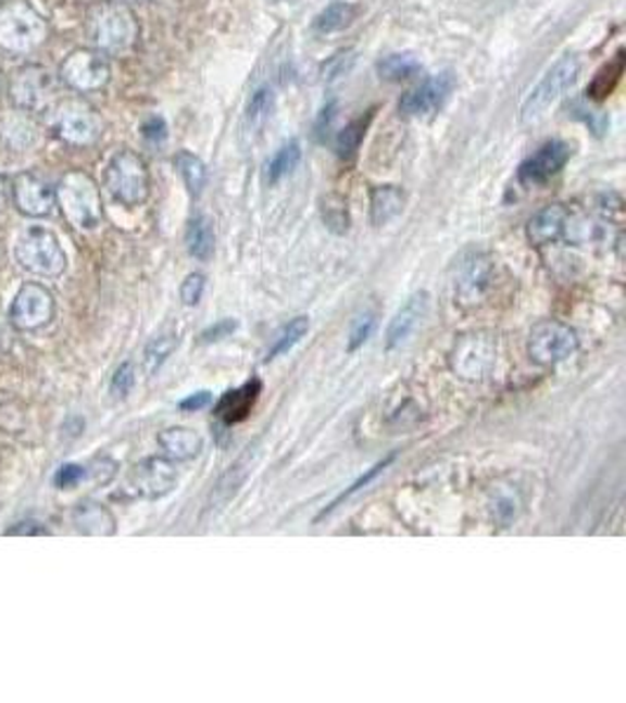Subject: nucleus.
<instances>
[{"mask_svg":"<svg viewBox=\"0 0 626 703\" xmlns=\"http://www.w3.org/2000/svg\"><path fill=\"white\" fill-rule=\"evenodd\" d=\"M275 109V92L271 85H263L259 87L256 92L251 95L249 99V106L245 113V131L247 134H256L265 127L267 120H271Z\"/></svg>","mask_w":626,"mask_h":703,"instance_id":"obj_29","label":"nucleus"},{"mask_svg":"<svg viewBox=\"0 0 626 703\" xmlns=\"http://www.w3.org/2000/svg\"><path fill=\"white\" fill-rule=\"evenodd\" d=\"M0 76H3V73H0ZM0 85H3V78H0Z\"/></svg>","mask_w":626,"mask_h":703,"instance_id":"obj_50","label":"nucleus"},{"mask_svg":"<svg viewBox=\"0 0 626 703\" xmlns=\"http://www.w3.org/2000/svg\"><path fill=\"white\" fill-rule=\"evenodd\" d=\"M568 216H571V212L563 204H549V206L540 209V212L528 221V228H526L530 244L547 247V244L559 242V239L565 237Z\"/></svg>","mask_w":626,"mask_h":703,"instance_id":"obj_20","label":"nucleus"},{"mask_svg":"<svg viewBox=\"0 0 626 703\" xmlns=\"http://www.w3.org/2000/svg\"><path fill=\"white\" fill-rule=\"evenodd\" d=\"M14 261L36 277H59L66 271V253L57 233L45 226H26L14 242Z\"/></svg>","mask_w":626,"mask_h":703,"instance_id":"obj_3","label":"nucleus"},{"mask_svg":"<svg viewBox=\"0 0 626 703\" xmlns=\"http://www.w3.org/2000/svg\"><path fill=\"white\" fill-rule=\"evenodd\" d=\"M73 528L89 537H111L115 535V516L109 506L95 500H83L73 506Z\"/></svg>","mask_w":626,"mask_h":703,"instance_id":"obj_21","label":"nucleus"},{"mask_svg":"<svg viewBox=\"0 0 626 703\" xmlns=\"http://www.w3.org/2000/svg\"><path fill=\"white\" fill-rule=\"evenodd\" d=\"M89 38L101 52H127L139 38V22L123 0H101L89 12Z\"/></svg>","mask_w":626,"mask_h":703,"instance_id":"obj_1","label":"nucleus"},{"mask_svg":"<svg viewBox=\"0 0 626 703\" xmlns=\"http://www.w3.org/2000/svg\"><path fill=\"white\" fill-rule=\"evenodd\" d=\"M12 202L28 218H45L54 212L57 190L36 172H24L12 181Z\"/></svg>","mask_w":626,"mask_h":703,"instance_id":"obj_16","label":"nucleus"},{"mask_svg":"<svg viewBox=\"0 0 626 703\" xmlns=\"http://www.w3.org/2000/svg\"><path fill=\"white\" fill-rule=\"evenodd\" d=\"M178 346V340L174 336H158L153 338L151 342H148V348H146V368L148 373H155L162 364L167 362V359L172 356V352L176 350Z\"/></svg>","mask_w":626,"mask_h":703,"instance_id":"obj_35","label":"nucleus"},{"mask_svg":"<svg viewBox=\"0 0 626 703\" xmlns=\"http://www.w3.org/2000/svg\"><path fill=\"white\" fill-rule=\"evenodd\" d=\"M54 319V296L38 281H26L10 305V322L20 331H38Z\"/></svg>","mask_w":626,"mask_h":703,"instance_id":"obj_12","label":"nucleus"},{"mask_svg":"<svg viewBox=\"0 0 626 703\" xmlns=\"http://www.w3.org/2000/svg\"><path fill=\"white\" fill-rule=\"evenodd\" d=\"M48 38V22L28 0H8L0 5V48L24 54Z\"/></svg>","mask_w":626,"mask_h":703,"instance_id":"obj_4","label":"nucleus"},{"mask_svg":"<svg viewBox=\"0 0 626 703\" xmlns=\"http://www.w3.org/2000/svg\"><path fill=\"white\" fill-rule=\"evenodd\" d=\"M404 190L397 186H378L371 192V223L376 228L387 226V223L395 221L401 209H404Z\"/></svg>","mask_w":626,"mask_h":703,"instance_id":"obj_25","label":"nucleus"},{"mask_svg":"<svg viewBox=\"0 0 626 703\" xmlns=\"http://www.w3.org/2000/svg\"><path fill=\"white\" fill-rule=\"evenodd\" d=\"M12 202V178L0 174V212H5Z\"/></svg>","mask_w":626,"mask_h":703,"instance_id":"obj_47","label":"nucleus"},{"mask_svg":"<svg viewBox=\"0 0 626 703\" xmlns=\"http://www.w3.org/2000/svg\"><path fill=\"white\" fill-rule=\"evenodd\" d=\"M577 350V334L568 324L547 319L533 326L528 336V354L535 364L556 366Z\"/></svg>","mask_w":626,"mask_h":703,"instance_id":"obj_11","label":"nucleus"},{"mask_svg":"<svg viewBox=\"0 0 626 703\" xmlns=\"http://www.w3.org/2000/svg\"><path fill=\"white\" fill-rule=\"evenodd\" d=\"M52 129L71 146H92L101 137V117L83 99L59 101L52 111Z\"/></svg>","mask_w":626,"mask_h":703,"instance_id":"obj_9","label":"nucleus"},{"mask_svg":"<svg viewBox=\"0 0 626 703\" xmlns=\"http://www.w3.org/2000/svg\"><path fill=\"white\" fill-rule=\"evenodd\" d=\"M174 164H176L178 174H181V178H184V184H186L190 196L198 198L200 192L204 190V186H206V167H204V162L198 155H192L188 151H181V153H176Z\"/></svg>","mask_w":626,"mask_h":703,"instance_id":"obj_30","label":"nucleus"},{"mask_svg":"<svg viewBox=\"0 0 626 703\" xmlns=\"http://www.w3.org/2000/svg\"><path fill=\"white\" fill-rule=\"evenodd\" d=\"M518 495L516 490H498V495L493 500V518L502 526H510V523L518 514Z\"/></svg>","mask_w":626,"mask_h":703,"instance_id":"obj_37","label":"nucleus"},{"mask_svg":"<svg viewBox=\"0 0 626 703\" xmlns=\"http://www.w3.org/2000/svg\"><path fill=\"white\" fill-rule=\"evenodd\" d=\"M356 14H360V8L354 3H348V0H336V3L326 5L315 22H312V28H315V34L320 36H331L338 32H346V28L356 20Z\"/></svg>","mask_w":626,"mask_h":703,"instance_id":"obj_26","label":"nucleus"},{"mask_svg":"<svg viewBox=\"0 0 626 703\" xmlns=\"http://www.w3.org/2000/svg\"><path fill=\"white\" fill-rule=\"evenodd\" d=\"M85 478H87V467L85 465H76V462H66V465H62V467H59L54 472L52 484L59 490H73V488H78L85 481Z\"/></svg>","mask_w":626,"mask_h":703,"instance_id":"obj_38","label":"nucleus"},{"mask_svg":"<svg viewBox=\"0 0 626 703\" xmlns=\"http://www.w3.org/2000/svg\"><path fill=\"white\" fill-rule=\"evenodd\" d=\"M212 399H214L212 392H209V390H200V392H196V394H190V397L178 401V409H181L184 413H198V411H204L209 406V403H212Z\"/></svg>","mask_w":626,"mask_h":703,"instance_id":"obj_46","label":"nucleus"},{"mask_svg":"<svg viewBox=\"0 0 626 703\" xmlns=\"http://www.w3.org/2000/svg\"><path fill=\"white\" fill-rule=\"evenodd\" d=\"M204 287H206L204 275H200V273L188 275V277L181 281V289H178V293H181L184 305H188V307L198 305V303L202 301V296H204Z\"/></svg>","mask_w":626,"mask_h":703,"instance_id":"obj_41","label":"nucleus"},{"mask_svg":"<svg viewBox=\"0 0 626 703\" xmlns=\"http://www.w3.org/2000/svg\"><path fill=\"white\" fill-rule=\"evenodd\" d=\"M8 537H38V535H50V530L42 526L38 520H22V523H14L12 528L5 530Z\"/></svg>","mask_w":626,"mask_h":703,"instance_id":"obj_45","label":"nucleus"},{"mask_svg":"<svg viewBox=\"0 0 626 703\" xmlns=\"http://www.w3.org/2000/svg\"><path fill=\"white\" fill-rule=\"evenodd\" d=\"M158 445L165 451L170 460L190 462L202 453L204 441L198 431H192L188 427H170L158 434Z\"/></svg>","mask_w":626,"mask_h":703,"instance_id":"obj_22","label":"nucleus"},{"mask_svg":"<svg viewBox=\"0 0 626 703\" xmlns=\"http://www.w3.org/2000/svg\"><path fill=\"white\" fill-rule=\"evenodd\" d=\"M134 382H137V371H134V366L129 362L121 364L111 378V394L125 399L132 392Z\"/></svg>","mask_w":626,"mask_h":703,"instance_id":"obj_40","label":"nucleus"},{"mask_svg":"<svg viewBox=\"0 0 626 703\" xmlns=\"http://www.w3.org/2000/svg\"><path fill=\"white\" fill-rule=\"evenodd\" d=\"M103 181H107L109 196L123 206H139L151 192V174H148L146 160L127 148L111 158Z\"/></svg>","mask_w":626,"mask_h":703,"instance_id":"obj_5","label":"nucleus"},{"mask_svg":"<svg viewBox=\"0 0 626 703\" xmlns=\"http://www.w3.org/2000/svg\"><path fill=\"white\" fill-rule=\"evenodd\" d=\"M253 455H256V453H251V448H247V453L240 460H237L235 465H230L228 472L218 478L214 490H212V495H209V509L226 506L237 495V492H240V488L245 486V481L251 474Z\"/></svg>","mask_w":626,"mask_h":703,"instance_id":"obj_23","label":"nucleus"},{"mask_svg":"<svg viewBox=\"0 0 626 703\" xmlns=\"http://www.w3.org/2000/svg\"><path fill=\"white\" fill-rule=\"evenodd\" d=\"M85 3H95L97 5V3H101V0H85Z\"/></svg>","mask_w":626,"mask_h":703,"instance_id":"obj_48","label":"nucleus"},{"mask_svg":"<svg viewBox=\"0 0 626 703\" xmlns=\"http://www.w3.org/2000/svg\"><path fill=\"white\" fill-rule=\"evenodd\" d=\"M178 486V474L170 457H146L129 474V488L141 500H162Z\"/></svg>","mask_w":626,"mask_h":703,"instance_id":"obj_15","label":"nucleus"},{"mask_svg":"<svg viewBox=\"0 0 626 703\" xmlns=\"http://www.w3.org/2000/svg\"><path fill=\"white\" fill-rule=\"evenodd\" d=\"M579 68H583L579 57L575 54L561 57L559 62L544 73V78L533 87V92L526 97L524 106H521V123L533 125L538 123V120H542L547 111L575 85Z\"/></svg>","mask_w":626,"mask_h":703,"instance_id":"obj_6","label":"nucleus"},{"mask_svg":"<svg viewBox=\"0 0 626 703\" xmlns=\"http://www.w3.org/2000/svg\"><path fill=\"white\" fill-rule=\"evenodd\" d=\"M117 474V462L111 457H97L92 462V469H87V478H92L95 486L111 484Z\"/></svg>","mask_w":626,"mask_h":703,"instance_id":"obj_42","label":"nucleus"},{"mask_svg":"<svg viewBox=\"0 0 626 703\" xmlns=\"http://www.w3.org/2000/svg\"><path fill=\"white\" fill-rule=\"evenodd\" d=\"M57 204L64 218L80 230H97L103 221V206L95 178L85 172H68L54 188Z\"/></svg>","mask_w":626,"mask_h":703,"instance_id":"obj_2","label":"nucleus"},{"mask_svg":"<svg viewBox=\"0 0 626 703\" xmlns=\"http://www.w3.org/2000/svg\"><path fill=\"white\" fill-rule=\"evenodd\" d=\"M374 331H376V314L374 312L360 314V317L352 322V328H350L348 352H356L360 348H364L368 342V338L374 336Z\"/></svg>","mask_w":626,"mask_h":703,"instance_id":"obj_36","label":"nucleus"},{"mask_svg":"<svg viewBox=\"0 0 626 703\" xmlns=\"http://www.w3.org/2000/svg\"><path fill=\"white\" fill-rule=\"evenodd\" d=\"M123 3H134V0H123Z\"/></svg>","mask_w":626,"mask_h":703,"instance_id":"obj_49","label":"nucleus"},{"mask_svg":"<svg viewBox=\"0 0 626 703\" xmlns=\"http://www.w3.org/2000/svg\"><path fill=\"white\" fill-rule=\"evenodd\" d=\"M237 326H240V324H237V319H230V317H226V319H218L216 324H212V326H209L206 328V331H202V336H200V342H204V346H206V342H218V340H226V338H230L235 331H237Z\"/></svg>","mask_w":626,"mask_h":703,"instance_id":"obj_44","label":"nucleus"},{"mask_svg":"<svg viewBox=\"0 0 626 703\" xmlns=\"http://www.w3.org/2000/svg\"><path fill=\"white\" fill-rule=\"evenodd\" d=\"M498 362V342L486 331L465 334L455 340L449 354V366L462 380H484Z\"/></svg>","mask_w":626,"mask_h":703,"instance_id":"obj_8","label":"nucleus"},{"mask_svg":"<svg viewBox=\"0 0 626 703\" xmlns=\"http://www.w3.org/2000/svg\"><path fill=\"white\" fill-rule=\"evenodd\" d=\"M186 247L192 259L198 261H209L214 256V228L212 221L206 216H198L188 223L186 230Z\"/></svg>","mask_w":626,"mask_h":703,"instance_id":"obj_27","label":"nucleus"},{"mask_svg":"<svg viewBox=\"0 0 626 703\" xmlns=\"http://www.w3.org/2000/svg\"><path fill=\"white\" fill-rule=\"evenodd\" d=\"M455 89V76L451 71H441L437 76L423 80L401 97L399 111L406 117H429L443 109Z\"/></svg>","mask_w":626,"mask_h":703,"instance_id":"obj_13","label":"nucleus"},{"mask_svg":"<svg viewBox=\"0 0 626 703\" xmlns=\"http://www.w3.org/2000/svg\"><path fill=\"white\" fill-rule=\"evenodd\" d=\"M0 137L5 139L10 148H17V151H26L38 141V127L26 111H14L10 115L0 117Z\"/></svg>","mask_w":626,"mask_h":703,"instance_id":"obj_24","label":"nucleus"},{"mask_svg":"<svg viewBox=\"0 0 626 703\" xmlns=\"http://www.w3.org/2000/svg\"><path fill=\"white\" fill-rule=\"evenodd\" d=\"M429 312V293L427 291H417L413 293L409 301L397 310L395 317L387 324L385 331V348L387 350H397L404 346V342L417 331Z\"/></svg>","mask_w":626,"mask_h":703,"instance_id":"obj_18","label":"nucleus"},{"mask_svg":"<svg viewBox=\"0 0 626 703\" xmlns=\"http://www.w3.org/2000/svg\"><path fill=\"white\" fill-rule=\"evenodd\" d=\"M141 134H143V139L148 143H153V146H162L167 141V123H165V117H160V115H153V117H148L146 123L141 125Z\"/></svg>","mask_w":626,"mask_h":703,"instance_id":"obj_43","label":"nucleus"},{"mask_svg":"<svg viewBox=\"0 0 626 703\" xmlns=\"http://www.w3.org/2000/svg\"><path fill=\"white\" fill-rule=\"evenodd\" d=\"M59 92V78L42 64H26L12 73L8 95L20 111L40 113L50 106Z\"/></svg>","mask_w":626,"mask_h":703,"instance_id":"obj_7","label":"nucleus"},{"mask_svg":"<svg viewBox=\"0 0 626 703\" xmlns=\"http://www.w3.org/2000/svg\"><path fill=\"white\" fill-rule=\"evenodd\" d=\"M324 221L326 226L338 233H346L350 226V216H348V204L340 198H329L324 202Z\"/></svg>","mask_w":626,"mask_h":703,"instance_id":"obj_39","label":"nucleus"},{"mask_svg":"<svg viewBox=\"0 0 626 703\" xmlns=\"http://www.w3.org/2000/svg\"><path fill=\"white\" fill-rule=\"evenodd\" d=\"M59 80L83 95L97 92L111 80V62L101 50H73L59 66Z\"/></svg>","mask_w":626,"mask_h":703,"instance_id":"obj_10","label":"nucleus"},{"mask_svg":"<svg viewBox=\"0 0 626 703\" xmlns=\"http://www.w3.org/2000/svg\"><path fill=\"white\" fill-rule=\"evenodd\" d=\"M392 462H395V455H390V457H385L383 462H378V465H374V467H371V469H366L360 478H356V481L350 486V488H346V490H342L340 492V495L329 504V506H326L324 509V512L317 516V520H322L324 516H329L331 512H336V509L342 504V502H346V500H350L352 495H356V492H360L362 488H366L371 481H374V478H378L387 467H390L392 465Z\"/></svg>","mask_w":626,"mask_h":703,"instance_id":"obj_33","label":"nucleus"},{"mask_svg":"<svg viewBox=\"0 0 626 703\" xmlns=\"http://www.w3.org/2000/svg\"><path fill=\"white\" fill-rule=\"evenodd\" d=\"M368 120L371 117H360V120H354V123H350L346 129L338 131V137H336V151L342 160H350L356 151H360V146H362V139H364V134H366V125H368Z\"/></svg>","mask_w":626,"mask_h":703,"instance_id":"obj_34","label":"nucleus"},{"mask_svg":"<svg viewBox=\"0 0 626 703\" xmlns=\"http://www.w3.org/2000/svg\"><path fill=\"white\" fill-rule=\"evenodd\" d=\"M261 390H263V382L259 378L247 380L242 387H237V390H228L226 394L218 399L214 415L226 425L245 423L249 417V413H251V409L256 406Z\"/></svg>","mask_w":626,"mask_h":703,"instance_id":"obj_19","label":"nucleus"},{"mask_svg":"<svg viewBox=\"0 0 626 703\" xmlns=\"http://www.w3.org/2000/svg\"><path fill=\"white\" fill-rule=\"evenodd\" d=\"M573 155V148L565 141H547L518 167V181L524 186H542L554 178Z\"/></svg>","mask_w":626,"mask_h":703,"instance_id":"obj_17","label":"nucleus"},{"mask_svg":"<svg viewBox=\"0 0 626 703\" xmlns=\"http://www.w3.org/2000/svg\"><path fill=\"white\" fill-rule=\"evenodd\" d=\"M417 71H421V62H417V59L413 54H409V52L390 54V57H385L383 62H378L380 78L390 80V83L406 80V78L415 76Z\"/></svg>","mask_w":626,"mask_h":703,"instance_id":"obj_32","label":"nucleus"},{"mask_svg":"<svg viewBox=\"0 0 626 703\" xmlns=\"http://www.w3.org/2000/svg\"><path fill=\"white\" fill-rule=\"evenodd\" d=\"M308 331H310V319L308 317H296L289 324L281 326V331L273 340V348L267 350V356H265L267 362H271V359H277L281 354L291 352L298 346V342L305 338Z\"/></svg>","mask_w":626,"mask_h":703,"instance_id":"obj_31","label":"nucleus"},{"mask_svg":"<svg viewBox=\"0 0 626 703\" xmlns=\"http://www.w3.org/2000/svg\"><path fill=\"white\" fill-rule=\"evenodd\" d=\"M496 277V265L481 251H470L458 263L455 298L462 305H476L484 301Z\"/></svg>","mask_w":626,"mask_h":703,"instance_id":"obj_14","label":"nucleus"},{"mask_svg":"<svg viewBox=\"0 0 626 703\" xmlns=\"http://www.w3.org/2000/svg\"><path fill=\"white\" fill-rule=\"evenodd\" d=\"M301 158H303V148L296 139L281 146L279 151L265 162V184L275 186L281 181V178H287L298 164H301Z\"/></svg>","mask_w":626,"mask_h":703,"instance_id":"obj_28","label":"nucleus"}]
</instances>
